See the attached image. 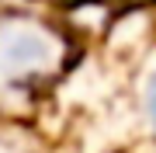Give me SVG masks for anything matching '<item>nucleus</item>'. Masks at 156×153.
<instances>
[{
  "label": "nucleus",
  "instance_id": "obj_1",
  "mask_svg": "<svg viewBox=\"0 0 156 153\" xmlns=\"http://www.w3.org/2000/svg\"><path fill=\"white\" fill-rule=\"evenodd\" d=\"M146 108H149V118H153V125H156V73H153V80H149V94H146Z\"/></svg>",
  "mask_w": 156,
  "mask_h": 153
}]
</instances>
